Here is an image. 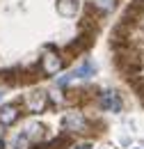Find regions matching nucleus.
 I'll list each match as a JSON object with an SVG mask.
<instances>
[{"label": "nucleus", "mask_w": 144, "mask_h": 149, "mask_svg": "<svg viewBox=\"0 0 144 149\" xmlns=\"http://www.w3.org/2000/svg\"><path fill=\"white\" fill-rule=\"evenodd\" d=\"M64 126L73 133H82V131L87 129V117H85V112L80 110H71L64 115Z\"/></svg>", "instance_id": "obj_2"}, {"label": "nucleus", "mask_w": 144, "mask_h": 149, "mask_svg": "<svg viewBox=\"0 0 144 149\" xmlns=\"http://www.w3.org/2000/svg\"><path fill=\"white\" fill-rule=\"evenodd\" d=\"M94 74H96V64H94L91 60H85L78 69H73V71H71L73 78H91Z\"/></svg>", "instance_id": "obj_4"}, {"label": "nucleus", "mask_w": 144, "mask_h": 149, "mask_svg": "<svg viewBox=\"0 0 144 149\" xmlns=\"http://www.w3.org/2000/svg\"><path fill=\"white\" fill-rule=\"evenodd\" d=\"M117 2H119V0H89V5L96 9L98 16H108V14H112V12L117 9Z\"/></svg>", "instance_id": "obj_3"}, {"label": "nucleus", "mask_w": 144, "mask_h": 149, "mask_svg": "<svg viewBox=\"0 0 144 149\" xmlns=\"http://www.w3.org/2000/svg\"><path fill=\"white\" fill-rule=\"evenodd\" d=\"M2 96H5V92H2V90H0V101H2Z\"/></svg>", "instance_id": "obj_6"}, {"label": "nucleus", "mask_w": 144, "mask_h": 149, "mask_svg": "<svg viewBox=\"0 0 144 149\" xmlns=\"http://www.w3.org/2000/svg\"><path fill=\"white\" fill-rule=\"evenodd\" d=\"M96 99H98V106H101V110L119 112L121 108H124V99H121V92H117V90H98Z\"/></svg>", "instance_id": "obj_1"}, {"label": "nucleus", "mask_w": 144, "mask_h": 149, "mask_svg": "<svg viewBox=\"0 0 144 149\" xmlns=\"http://www.w3.org/2000/svg\"><path fill=\"white\" fill-rule=\"evenodd\" d=\"M73 149H91V142H80V145H75Z\"/></svg>", "instance_id": "obj_5"}]
</instances>
